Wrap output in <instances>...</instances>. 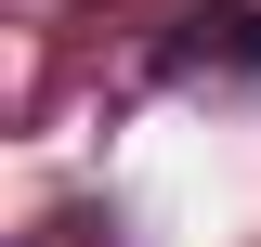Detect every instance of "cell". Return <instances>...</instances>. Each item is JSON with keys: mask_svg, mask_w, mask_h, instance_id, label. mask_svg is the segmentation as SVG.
<instances>
[{"mask_svg": "<svg viewBox=\"0 0 261 247\" xmlns=\"http://www.w3.org/2000/svg\"><path fill=\"white\" fill-rule=\"evenodd\" d=\"M157 78H248L261 91V13H235V0L222 13H183V26L157 39Z\"/></svg>", "mask_w": 261, "mask_h": 247, "instance_id": "obj_1", "label": "cell"}]
</instances>
